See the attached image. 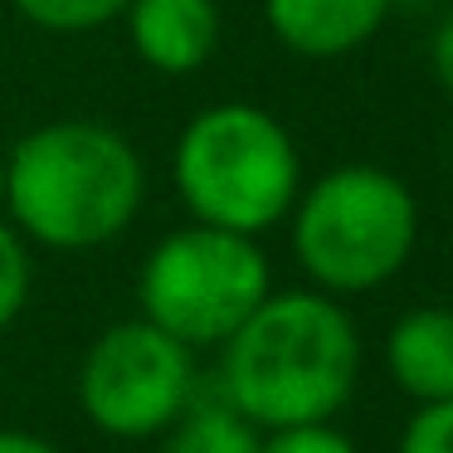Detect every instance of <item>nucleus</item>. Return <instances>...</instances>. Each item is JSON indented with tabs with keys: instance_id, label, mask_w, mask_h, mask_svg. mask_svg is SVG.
<instances>
[{
	"instance_id": "f03ea898",
	"label": "nucleus",
	"mask_w": 453,
	"mask_h": 453,
	"mask_svg": "<svg viewBox=\"0 0 453 453\" xmlns=\"http://www.w3.org/2000/svg\"><path fill=\"white\" fill-rule=\"evenodd\" d=\"M142 157L108 122H44L5 161V200L20 234L44 249H98L142 205Z\"/></svg>"
},
{
	"instance_id": "2eb2a0df",
	"label": "nucleus",
	"mask_w": 453,
	"mask_h": 453,
	"mask_svg": "<svg viewBox=\"0 0 453 453\" xmlns=\"http://www.w3.org/2000/svg\"><path fill=\"white\" fill-rule=\"evenodd\" d=\"M434 73H439V83L453 93V15H443L439 30H434Z\"/></svg>"
},
{
	"instance_id": "39448f33",
	"label": "nucleus",
	"mask_w": 453,
	"mask_h": 453,
	"mask_svg": "<svg viewBox=\"0 0 453 453\" xmlns=\"http://www.w3.org/2000/svg\"><path fill=\"white\" fill-rule=\"evenodd\" d=\"M268 288V258L249 234L215 225H190L166 234L147 254L137 278L142 317L166 336L200 346H225L249 322Z\"/></svg>"
},
{
	"instance_id": "6e6552de",
	"label": "nucleus",
	"mask_w": 453,
	"mask_h": 453,
	"mask_svg": "<svg viewBox=\"0 0 453 453\" xmlns=\"http://www.w3.org/2000/svg\"><path fill=\"white\" fill-rule=\"evenodd\" d=\"M127 30L157 73H190L215 54V0H127Z\"/></svg>"
},
{
	"instance_id": "dca6fc26",
	"label": "nucleus",
	"mask_w": 453,
	"mask_h": 453,
	"mask_svg": "<svg viewBox=\"0 0 453 453\" xmlns=\"http://www.w3.org/2000/svg\"><path fill=\"white\" fill-rule=\"evenodd\" d=\"M0 453H59L50 439L40 434H25V429H0Z\"/></svg>"
},
{
	"instance_id": "4468645a",
	"label": "nucleus",
	"mask_w": 453,
	"mask_h": 453,
	"mask_svg": "<svg viewBox=\"0 0 453 453\" xmlns=\"http://www.w3.org/2000/svg\"><path fill=\"white\" fill-rule=\"evenodd\" d=\"M395 453H453V400L419 404L404 424Z\"/></svg>"
},
{
	"instance_id": "9d476101",
	"label": "nucleus",
	"mask_w": 453,
	"mask_h": 453,
	"mask_svg": "<svg viewBox=\"0 0 453 453\" xmlns=\"http://www.w3.org/2000/svg\"><path fill=\"white\" fill-rule=\"evenodd\" d=\"M258 429L229 404H190L161 434V453H258Z\"/></svg>"
},
{
	"instance_id": "a211bd4d",
	"label": "nucleus",
	"mask_w": 453,
	"mask_h": 453,
	"mask_svg": "<svg viewBox=\"0 0 453 453\" xmlns=\"http://www.w3.org/2000/svg\"><path fill=\"white\" fill-rule=\"evenodd\" d=\"M0 200H5V157H0Z\"/></svg>"
},
{
	"instance_id": "f3484780",
	"label": "nucleus",
	"mask_w": 453,
	"mask_h": 453,
	"mask_svg": "<svg viewBox=\"0 0 453 453\" xmlns=\"http://www.w3.org/2000/svg\"><path fill=\"white\" fill-rule=\"evenodd\" d=\"M395 5H404V11H424V5H434V0H390V11Z\"/></svg>"
},
{
	"instance_id": "0eeeda50",
	"label": "nucleus",
	"mask_w": 453,
	"mask_h": 453,
	"mask_svg": "<svg viewBox=\"0 0 453 453\" xmlns=\"http://www.w3.org/2000/svg\"><path fill=\"white\" fill-rule=\"evenodd\" d=\"M264 15L293 54L342 59L380 30L390 0H264Z\"/></svg>"
},
{
	"instance_id": "f257e3e1",
	"label": "nucleus",
	"mask_w": 453,
	"mask_h": 453,
	"mask_svg": "<svg viewBox=\"0 0 453 453\" xmlns=\"http://www.w3.org/2000/svg\"><path fill=\"white\" fill-rule=\"evenodd\" d=\"M361 380V336L326 293H268L225 342L219 390L254 429L322 424Z\"/></svg>"
},
{
	"instance_id": "f8f14e48",
	"label": "nucleus",
	"mask_w": 453,
	"mask_h": 453,
	"mask_svg": "<svg viewBox=\"0 0 453 453\" xmlns=\"http://www.w3.org/2000/svg\"><path fill=\"white\" fill-rule=\"evenodd\" d=\"M30 303V254L20 229L0 225V332L15 322Z\"/></svg>"
},
{
	"instance_id": "ddd939ff",
	"label": "nucleus",
	"mask_w": 453,
	"mask_h": 453,
	"mask_svg": "<svg viewBox=\"0 0 453 453\" xmlns=\"http://www.w3.org/2000/svg\"><path fill=\"white\" fill-rule=\"evenodd\" d=\"M258 453H361V449L351 443V434L322 419V424H293V429H268Z\"/></svg>"
},
{
	"instance_id": "7ed1b4c3",
	"label": "nucleus",
	"mask_w": 453,
	"mask_h": 453,
	"mask_svg": "<svg viewBox=\"0 0 453 453\" xmlns=\"http://www.w3.org/2000/svg\"><path fill=\"white\" fill-rule=\"evenodd\" d=\"M297 147L273 112L219 103L186 122L176 142V190L196 225L264 234L297 200Z\"/></svg>"
},
{
	"instance_id": "1a4fd4ad",
	"label": "nucleus",
	"mask_w": 453,
	"mask_h": 453,
	"mask_svg": "<svg viewBox=\"0 0 453 453\" xmlns=\"http://www.w3.org/2000/svg\"><path fill=\"white\" fill-rule=\"evenodd\" d=\"M390 380L410 400L439 404L453 400V312L449 307H414L385 336Z\"/></svg>"
},
{
	"instance_id": "20e7f679",
	"label": "nucleus",
	"mask_w": 453,
	"mask_h": 453,
	"mask_svg": "<svg viewBox=\"0 0 453 453\" xmlns=\"http://www.w3.org/2000/svg\"><path fill=\"white\" fill-rule=\"evenodd\" d=\"M419 210L400 176L336 166L293 200V254L322 293H371L410 264Z\"/></svg>"
},
{
	"instance_id": "423d86ee",
	"label": "nucleus",
	"mask_w": 453,
	"mask_h": 453,
	"mask_svg": "<svg viewBox=\"0 0 453 453\" xmlns=\"http://www.w3.org/2000/svg\"><path fill=\"white\" fill-rule=\"evenodd\" d=\"M196 404V351L147 317L118 322L79 365V410L112 439H157Z\"/></svg>"
},
{
	"instance_id": "9b49d317",
	"label": "nucleus",
	"mask_w": 453,
	"mask_h": 453,
	"mask_svg": "<svg viewBox=\"0 0 453 453\" xmlns=\"http://www.w3.org/2000/svg\"><path fill=\"white\" fill-rule=\"evenodd\" d=\"M15 11L40 30H59V35H79V30H98V25L118 20L127 11V0H11Z\"/></svg>"
}]
</instances>
